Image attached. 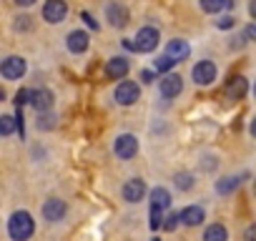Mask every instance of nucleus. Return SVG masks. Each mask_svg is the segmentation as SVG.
I'll return each instance as SVG.
<instances>
[{
  "label": "nucleus",
  "mask_w": 256,
  "mask_h": 241,
  "mask_svg": "<svg viewBox=\"0 0 256 241\" xmlns=\"http://www.w3.org/2000/svg\"><path fill=\"white\" fill-rule=\"evenodd\" d=\"M33 228H36V224L28 211H16L8 221V234L13 241H28L33 236Z\"/></svg>",
  "instance_id": "nucleus-1"
},
{
  "label": "nucleus",
  "mask_w": 256,
  "mask_h": 241,
  "mask_svg": "<svg viewBox=\"0 0 256 241\" xmlns=\"http://www.w3.org/2000/svg\"><path fill=\"white\" fill-rule=\"evenodd\" d=\"M68 16V6H66V0H48V3L43 6V20L50 23V26H58L63 23Z\"/></svg>",
  "instance_id": "nucleus-2"
},
{
  "label": "nucleus",
  "mask_w": 256,
  "mask_h": 241,
  "mask_svg": "<svg viewBox=\"0 0 256 241\" xmlns=\"http://www.w3.org/2000/svg\"><path fill=\"white\" fill-rule=\"evenodd\" d=\"M113 151H116V156L123 158V161L134 158V156L138 154V141H136V136H131V134H120V136L116 138Z\"/></svg>",
  "instance_id": "nucleus-3"
},
{
  "label": "nucleus",
  "mask_w": 256,
  "mask_h": 241,
  "mask_svg": "<svg viewBox=\"0 0 256 241\" xmlns=\"http://www.w3.org/2000/svg\"><path fill=\"white\" fill-rule=\"evenodd\" d=\"M138 96H141V88L134 80H120L118 88H116V100L120 106H134L138 100Z\"/></svg>",
  "instance_id": "nucleus-4"
},
{
  "label": "nucleus",
  "mask_w": 256,
  "mask_h": 241,
  "mask_svg": "<svg viewBox=\"0 0 256 241\" xmlns=\"http://www.w3.org/2000/svg\"><path fill=\"white\" fill-rule=\"evenodd\" d=\"M120 196H123V201H128V204H138V201L146 196V181H144V178L126 181L123 188H120Z\"/></svg>",
  "instance_id": "nucleus-5"
},
{
  "label": "nucleus",
  "mask_w": 256,
  "mask_h": 241,
  "mask_svg": "<svg viewBox=\"0 0 256 241\" xmlns=\"http://www.w3.org/2000/svg\"><path fill=\"white\" fill-rule=\"evenodd\" d=\"M26 60L23 58H18V56H10V58H6L3 60V66H0V73H3V78L6 80H18L23 73H26Z\"/></svg>",
  "instance_id": "nucleus-6"
},
{
  "label": "nucleus",
  "mask_w": 256,
  "mask_h": 241,
  "mask_svg": "<svg viewBox=\"0 0 256 241\" xmlns=\"http://www.w3.org/2000/svg\"><path fill=\"white\" fill-rule=\"evenodd\" d=\"M158 46V30L156 28H141L136 36V50L138 53H151Z\"/></svg>",
  "instance_id": "nucleus-7"
},
{
  "label": "nucleus",
  "mask_w": 256,
  "mask_h": 241,
  "mask_svg": "<svg viewBox=\"0 0 256 241\" xmlns=\"http://www.w3.org/2000/svg\"><path fill=\"white\" fill-rule=\"evenodd\" d=\"M194 80L196 86H211L216 80V66L211 60H201L194 66Z\"/></svg>",
  "instance_id": "nucleus-8"
},
{
  "label": "nucleus",
  "mask_w": 256,
  "mask_h": 241,
  "mask_svg": "<svg viewBox=\"0 0 256 241\" xmlns=\"http://www.w3.org/2000/svg\"><path fill=\"white\" fill-rule=\"evenodd\" d=\"M106 20L113 26V28H123L128 23V8L120 6V3H108L106 6Z\"/></svg>",
  "instance_id": "nucleus-9"
},
{
  "label": "nucleus",
  "mask_w": 256,
  "mask_h": 241,
  "mask_svg": "<svg viewBox=\"0 0 256 241\" xmlns=\"http://www.w3.org/2000/svg\"><path fill=\"white\" fill-rule=\"evenodd\" d=\"M30 106L38 110V113H48L53 108V93L48 88H38V90H30Z\"/></svg>",
  "instance_id": "nucleus-10"
},
{
  "label": "nucleus",
  "mask_w": 256,
  "mask_h": 241,
  "mask_svg": "<svg viewBox=\"0 0 256 241\" xmlns=\"http://www.w3.org/2000/svg\"><path fill=\"white\" fill-rule=\"evenodd\" d=\"M63 216H66V201H63V198H48V201L43 204V218H46V221L56 224V221H60Z\"/></svg>",
  "instance_id": "nucleus-11"
},
{
  "label": "nucleus",
  "mask_w": 256,
  "mask_h": 241,
  "mask_svg": "<svg viewBox=\"0 0 256 241\" xmlns=\"http://www.w3.org/2000/svg\"><path fill=\"white\" fill-rule=\"evenodd\" d=\"M184 90V80L176 73H168L166 78H161V96L164 98H176Z\"/></svg>",
  "instance_id": "nucleus-12"
},
{
  "label": "nucleus",
  "mask_w": 256,
  "mask_h": 241,
  "mask_svg": "<svg viewBox=\"0 0 256 241\" xmlns=\"http://www.w3.org/2000/svg\"><path fill=\"white\" fill-rule=\"evenodd\" d=\"M106 76H108V78H113V80L126 78V76H128V60H126V58H120V56L110 58V60L106 63Z\"/></svg>",
  "instance_id": "nucleus-13"
},
{
  "label": "nucleus",
  "mask_w": 256,
  "mask_h": 241,
  "mask_svg": "<svg viewBox=\"0 0 256 241\" xmlns=\"http://www.w3.org/2000/svg\"><path fill=\"white\" fill-rule=\"evenodd\" d=\"M66 43H68V50L78 56V53H86V50H88L90 38H88V33H86V30H73V33L68 36V40H66Z\"/></svg>",
  "instance_id": "nucleus-14"
},
{
  "label": "nucleus",
  "mask_w": 256,
  "mask_h": 241,
  "mask_svg": "<svg viewBox=\"0 0 256 241\" xmlns=\"http://www.w3.org/2000/svg\"><path fill=\"white\" fill-rule=\"evenodd\" d=\"M246 90H248V83H246L244 76H234V78L228 80V86H226V96H228L231 100H241V98L246 96Z\"/></svg>",
  "instance_id": "nucleus-15"
},
{
  "label": "nucleus",
  "mask_w": 256,
  "mask_h": 241,
  "mask_svg": "<svg viewBox=\"0 0 256 241\" xmlns=\"http://www.w3.org/2000/svg\"><path fill=\"white\" fill-rule=\"evenodd\" d=\"M188 53H191V48H188V43H186V40H181V38L168 40V46H166V56H171L176 63H178V60H186V58H188Z\"/></svg>",
  "instance_id": "nucleus-16"
},
{
  "label": "nucleus",
  "mask_w": 256,
  "mask_h": 241,
  "mask_svg": "<svg viewBox=\"0 0 256 241\" xmlns=\"http://www.w3.org/2000/svg\"><path fill=\"white\" fill-rule=\"evenodd\" d=\"M204 218H206V211H204L201 206H186V208L181 211V221H184L186 226H198Z\"/></svg>",
  "instance_id": "nucleus-17"
},
{
  "label": "nucleus",
  "mask_w": 256,
  "mask_h": 241,
  "mask_svg": "<svg viewBox=\"0 0 256 241\" xmlns=\"http://www.w3.org/2000/svg\"><path fill=\"white\" fill-rule=\"evenodd\" d=\"M151 206H154V208L166 211V208L171 206V194H168L166 188H161V186H158V188H154V191H151Z\"/></svg>",
  "instance_id": "nucleus-18"
},
{
  "label": "nucleus",
  "mask_w": 256,
  "mask_h": 241,
  "mask_svg": "<svg viewBox=\"0 0 256 241\" xmlns=\"http://www.w3.org/2000/svg\"><path fill=\"white\" fill-rule=\"evenodd\" d=\"M204 241H228V231L221 224H211L204 234Z\"/></svg>",
  "instance_id": "nucleus-19"
},
{
  "label": "nucleus",
  "mask_w": 256,
  "mask_h": 241,
  "mask_svg": "<svg viewBox=\"0 0 256 241\" xmlns=\"http://www.w3.org/2000/svg\"><path fill=\"white\" fill-rule=\"evenodd\" d=\"M231 6H234L231 0H201V8L206 13H221V10H226Z\"/></svg>",
  "instance_id": "nucleus-20"
},
{
  "label": "nucleus",
  "mask_w": 256,
  "mask_h": 241,
  "mask_svg": "<svg viewBox=\"0 0 256 241\" xmlns=\"http://www.w3.org/2000/svg\"><path fill=\"white\" fill-rule=\"evenodd\" d=\"M238 184H241L238 176H226V178H221V181L216 184V191H218V194H231Z\"/></svg>",
  "instance_id": "nucleus-21"
},
{
  "label": "nucleus",
  "mask_w": 256,
  "mask_h": 241,
  "mask_svg": "<svg viewBox=\"0 0 256 241\" xmlns=\"http://www.w3.org/2000/svg\"><path fill=\"white\" fill-rule=\"evenodd\" d=\"M16 128H18V120H16V118H10V116L0 118V134H3V136H10Z\"/></svg>",
  "instance_id": "nucleus-22"
},
{
  "label": "nucleus",
  "mask_w": 256,
  "mask_h": 241,
  "mask_svg": "<svg viewBox=\"0 0 256 241\" xmlns=\"http://www.w3.org/2000/svg\"><path fill=\"white\" fill-rule=\"evenodd\" d=\"M154 66H156V70L166 73V70H171V68L176 66V60H174L171 56H161V58H156V60H154Z\"/></svg>",
  "instance_id": "nucleus-23"
},
{
  "label": "nucleus",
  "mask_w": 256,
  "mask_h": 241,
  "mask_svg": "<svg viewBox=\"0 0 256 241\" xmlns=\"http://www.w3.org/2000/svg\"><path fill=\"white\" fill-rule=\"evenodd\" d=\"M176 186H178L181 191H188V188L194 186V176H191V174H176Z\"/></svg>",
  "instance_id": "nucleus-24"
},
{
  "label": "nucleus",
  "mask_w": 256,
  "mask_h": 241,
  "mask_svg": "<svg viewBox=\"0 0 256 241\" xmlns=\"http://www.w3.org/2000/svg\"><path fill=\"white\" fill-rule=\"evenodd\" d=\"M164 221H166V218H164V211L151 206V228H161V226H164Z\"/></svg>",
  "instance_id": "nucleus-25"
},
{
  "label": "nucleus",
  "mask_w": 256,
  "mask_h": 241,
  "mask_svg": "<svg viewBox=\"0 0 256 241\" xmlns=\"http://www.w3.org/2000/svg\"><path fill=\"white\" fill-rule=\"evenodd\" d=\"M53 116H48V113H38V128H43V131H48V128H53Z\"/></svg>",
  "instance_id": "nucleus-26"
},
{
  "label": "nucleus",
  "mask_w": 256,
  "mask_h": 241,
  "mask_svg": "<svg viewBox=\"0 0 256 241\" xmlns=\"http://www.w3.org/2000/svg\"><path fill=\"white\" fill-rule=\"evenodd\" d=\"M178 221H181V214H171V216H166L164 228H166V231H174V228L178 226Z\"/></svg>",
  "instance_id": "nucleus-27"
},
{
  "label": "nucleus",
  "mask_w": 256,
  "mask_h": 241,
  "mask_svg": "<svg viewBox=\"0 0 256 241\" xmlns=\"http://www.w3.org/2000/svg\"><path fill=\"white\" fill-rule=\"evenodd\" d=\"M216 28H221V30H228V28H234V18H231V16H221V18L216 20Z\"/></svg>",
  "instance_id": "nucleus-28"
},
{
  "label": "nucleus",
  "mask_w": 256,
  "mask_h": 241,
  "mask_svg": "<svg viewBox=\"0 0 256 241\" xmlns=\"http://www.w3.org/2000/svg\"><path fill=\"white\" fill-rule=\"evenodd\" d=\"M26 103H30V93H28V90H18V93H16V106L23 108Z\"/></svg>",
  "instance_id": "nucleus-29"
},
{
  "label": "nucleus",
  "mask_w": 256,
  "mask_h": 241,
  "mask_svg": "<svg viewBox=\"0 0 256 241\" xmlns=\"http://www.w3.org/2000/svg\"><path fill=\"white\" fill-rule=\"evenodd\" d=\"M244 36H246L248 40L256 43V26H246V28H244Z\"/></svg>",
  "instance_id": "nucleus-30"
},
{
  "label": "nucleus",
  "mask_w": 256,
  "mask_h": 241,
  "mask_svg": "<svg viewBox=\"0 0 256 241\" xmlns=\"http://www.w3.org/2000/svg\"><path fill=\"white\" fill-rule=\"evenodd\" d=\"M244 241H256V224L246 228V234H244Z\"/></svg>",
  "instance_id": "nucleus-31"
},
{
  "label": "nucleus",
  "mask_w": 256,
  "mask_h": 241,
  "mask_svg": "<svg viewBox=\"0 0 256 241\" xmlns=\"http://www.w3.org/2000/svg\"><path fill=\"white\" fill-rule=\"evenodd\" d=\"M83 20L88 23V28H98V23H96V20L90 18V13H83Z\"/></svg>",
  "instance_id": "nucleus-32"
},
{
  "label": "nucleus",
  "mask_w": 256,
  "mask_h": 241,
  "mask_svg": "<svg viewBox=\"0 0 256 241\" xmlns=\"http://www.w3.org/2000/svg\"><path fill=\"white\" fill-rule=\"evenodd\" d=\"M141 78H144V83H151V80H154V73H151V70H144Z\"/></svg>",
  "instance_id": "nucleus-33"
},
{
  "label": "nucleus",
  "mask_w": 256,
  "mask_h": 241,
  "mask_svg": "<svg viewBox=\"0 0 256 241\" xmlns=\"http://www.w3.org/2000/svg\"><path fill=\"white\" fill-rule=\"evenodd\" d=\"M248 13H251V18L256 20V0H251V3H248Z\"/></svg>",
  "instance_id": "nucleus-34"
},
{
  "label": "nucleus",
  "mask_w": 256,
  "mask_h": 241,
  "mask_svg": "<svg viewBox=\"0 0 256 241\" xmlns=\"http://www.w3.org/2000/svg\"><path fill=\"white\" fill-rule=\"evenodd\" d=\"M16 3H18V6H23V8H28V6H33V3H36V0H16Z\"/></svg>",
  "instance_id": "nucleus-35"
},
{
  "label": "nucleus",
  "mask_w": 256,
  "mask_h": 241,
  "mask_svg": "<svg viewBox=\"0 0 256 241\" xmlns=\"http://www.w3.org/2000/svg\"><path fill=\"white\" fill-rule=\"evenodd\" d=\"M251 136H254V138H256V118H254V120H251Z\"/></svg>",
  "instance_id": "nucleus-36"
},
{
  "label": "nucleus",
  "mask_w": 256,
  "mask_h": 241,
  "mask_svg": "<svg viewBox=\"0 0 256 241\" xmlns=\"http://www.w3.org/2000/svg\"><path fill=\"white\" fill-rule=\"evenodd\" d=\"M151 241H161V238H151Z\"/></svg>",
  "instance_id": "nucleus-37"
},
{
  "label": "nucleus",
  "mask_w": 256,
  "mask_h": 241,
  "mask_svg": "<svg viewBox=\"0 0 256 241\" xmlns=\"http://www.w3.org/2000/svg\"><path fill=\"white\" fill-rule=\"evenodd\" d=\"M254 96H256V86H254Z\"/></svg>",
  "instance_id": "nucleus-38"
},
{
  "label": "nucleus",
  "mask_w": 256,
  "mask_h": 241,
  "mask_svg": "<svg viewBox=\"0 0 256 241\" xmlns=\"http://www.w3.org/2000/svg\"><path fill=\"white\" fill-rule=\"evenodd\" d=\"M254 191H256V184H254Z\"/></svg>",
  "instance_id": "nucleus-39"
}]
</instances>
